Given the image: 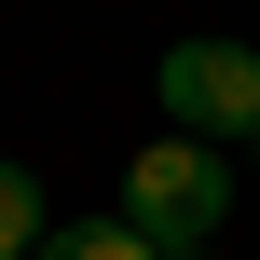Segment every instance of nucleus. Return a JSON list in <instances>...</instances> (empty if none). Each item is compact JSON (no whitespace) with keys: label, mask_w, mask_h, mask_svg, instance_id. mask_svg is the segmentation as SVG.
<instances>
[{"label":"nucleus","mask_w":260,"mask_h":260,"mask_svg":"<svg viewBox=\"0 0 260 260\" xmlns=\"http://www.w3.org/2000/svg\"><path fill=\"white\" fill-rule=\"evenodd\" d=\"M27 260H165V247H151V233H137L123 206H110V219H55V233H41Z\"/></svg>","instance_id":"nucleus-3"},{"label":"nucleus","mask_w":260,"mask_h":260,"mask_svg":"<svg viewBox=\"0 0 260 260\" xmlns=\"http://www.w3.org/2000/svg\"><path fill=\"white\" fill-rule=\"evenodd\" d=\"M233 151H247V165H260V123H247V137H233Z\"/></svg>","instance_id":"nucleus-5"},{"label":"nucleus","mask_w":260,"mask_h":260,"mask_svg":"<svg viewBox=\"0 0 260 260\" xmlns=\"http://www.w3.org/2000/svg\"><path fill=\"white\" fill-rule=\"evenodd\" d=\"M123 219L151 233L165 260H192V247H219V219H233V151L219 137H151V151H123Z\"/></svg>","instance_id":"nucleus-1"},{"label":"nucleus","mask_w":260,"mask_h":260,"mask_svg":"<svg viewBox=\"0 0 260 260\" xmlns=\"http://www.w3.org/2000/svg\"><path fill=\"white\" fill-rule=\"evenodd\" d=\"M41 233H55V219H41V178H27L14 151H0V260H27Z\"/></svg>","instance_id":"nucleus-4"},{"label":"nucleus","mask_w":260,"mask_h":260,"mask_svg":"<svg viewBox=\"0 0 260 260\" xmlns=\"http://www.w3.org/2000/svg\"><path fill=\"white\" fill-rule=\"evenodd\" d=\"M151 96H165L178 137H219V151H233V137L260 123V41H165Z\"/></svg>","instance_id":"nucleus-2"}]
</instances>
